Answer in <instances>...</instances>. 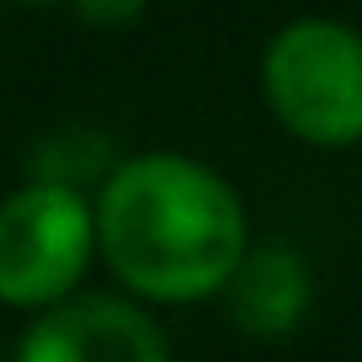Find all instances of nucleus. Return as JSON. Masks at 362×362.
Wrapping results in <instances>:
<instances>
[{
    "instance_id": "20e7f679",
    "label": "nucleus",
    "mask_w": 362,
    "mask_h": 362,
    "mask_svg": "<svg viewBox=\"0 0 362 362\" xmlns=\"http://www.w3.org/2000/svg\"><path fill=\"white\" fill-rule=\"evenodd\" d=\"M16 362H170L160 325L117 293H69L37 309Z\"/></svg>"
},
{
    "instance_id": "423d86ee",
    "label": "nucleus",
    "mask_w": 362,
    "mask_h": 362,
    "mask_svg": "<svg viewBox=\"0 0 362 362\" xmlns=\"http://www.w3.org/2000/svg\"><path fill=\"white\" fill-rule=\"evenodd\" d=\"M75 11L90 27H134L144 16V0H75Z\"/></svg>"
},
{
    "instance_id": "7ed1b4c3",
    "label": "nucleus",
    "mask_w": 362,
    "mask_h": 362,
    "mask_svg": "<svg viewBox=\"0 0 362 362\" xmlns=\"http://www.w3.org/2000/svg\"><path fill=\"white\" fill-rule=\"evenodd\" d=\"M96 240V208L69 181H27L0 197V304L48 309L86 277Z\"/></svg>"
},
{
    "instance_id": "39448f33",
    "label": "nucleus",
    "mask_w": 362,
    "mask_h": 362,
    "mask_svg": "<svg viewBox=\"0 0 362 362\" xmlns=\"http://www.w3.org/2000/svg\"><path fill=\"white\" fill-rule=\"evenodd\" d=\"M224 298H229V315H235L240 330H250V336H288L309 315L315 277H309V261L293 245H250L240 272L229 277Z\"/></svg>"
},
{
    "instance_id": "f257e3e1",
    "label": "nucleus",
    "mask_w": 362,
    "mask_h": 362,
    "mask_svg": "<svg viewBox=\"0 0 362 362\" xmlns=\"http://www.w3.org/2000/svg\"><path fill=\"white\" fill-rule=\"evenodd\" d=\"M102 261L149 304H197L229 288L250 250L240 192L176 149L134 155L96 192Z\"/></svg>"
},
{
    "instance_id": "f03ea898",
    "label": "nucleus",
    "mask_w": 362,
    "mask_h": 362,
    "mask_svg": "<svg viewBox=\"0 0 362 362\" xmlns=\"http://www.w3.org/2000/svg\"><path fill=\"white\" fill-rule=\"evenodd\" d=\"M261 90L272 117L315 149L362 144V33L336 16H298L267 43Z\"/></svg>"
},
{
    "instance_id": "0eeeda50",
    "label": "nucleus",
    "mask_w": 362,
    "mask_h": 362,
    "mask_svg": "<svg viewBox=\"0 0 362 362\" xmlns=\"http://www.w3.org/2000/svg\"><path fill=\"white\" fill-rule=\"evenodd\" d=\"M22 6H48V0H22Z\"/></svg>"
}]
</instances>
